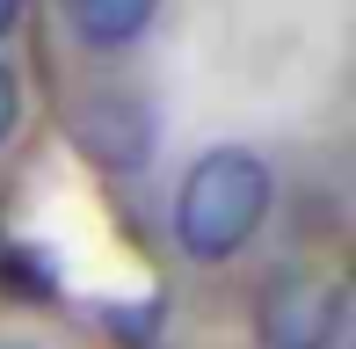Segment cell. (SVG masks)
Segmentation results:
<instances>
[{
    "label": "cell",
    "mask_w": 356,
    "mask_h": 349,
    "mask_svg": "<svg viewBox=\"0 0 356 349\" xmlns=\"http://www.w3.org/2000/svg\"><path fill=\"white\" fill-rule=\"evenodd\" d=\"M80 138H88V153H102L109 168H131L145 153V117L138 102H117V95H102V102H88V117H80Z\"/></svg>",
    "instance_id": "obj_4"
},
{
    "label": "cell",
    "mask_w": 356,
    "mask_h": 349,
    "mask_svg": "<svg viewBox=\"0 0 356 349\" xmlns=\"http://www.w3.org/2000/svg\"><path fill=\"white\" fill-rule=\"evenodd\" d=\"M269 218V168L248 146H211L197 168L182 174L175 197V241L197 262H225L262 233Z\"/></svg>",
    "instance_id": "obj_1"
},
{
    "label": "cell",
    "mask_w": 356,
    "mask_h": 349,
    "mask_svg": "<svg viewBox=\"0 0 356 349\" xmlns=\"http://www.w3.org/2000/svg\"><path fill=\"white\" fill-rule=\"evenodd\" d=\"M15 117H22V88H15V66L0 58V138L15 131Z\"/></svg>",
    "instance_id": "obj_5"
},
{
    "label": "cell",
    "mask_w": 356,
    "mask_h": 349,
    "mask_svg": "<svg viewBox=\"0 0 356 349\" xmlns=\"http://www.w3.org/2000/svg\"><path fill=\"white\" fill-rule=\"evenodd\" d=\"M254 335H262V349H334V335H342V284L284 269L262 291V306H254Z\"/></svg>",
    "instance_id": "obj_2"
},
{
    "label": "cell",
    "mask_w": 356,
    "mask_h": 349,
    "mask_svg": "<svg viewBox=\"0 0 356 349\" xmlns=\"http://www.w3.org/2000/svg\"><path fill=\"white\" fill-rule=\"evenodd\" d=\"M153 8H160V0H58L66 29L80 44H95V51H124L131 37H145Z\"/></svg>",
    "instance_id": "obj_3"
},
{
    "label": "cell",
    "mask_w": 356,
    "mask_h": 349,
    "mask_svg": "<svg viewBox=\"0 0 356 349\" xmlns=\"http://www.w3.org/2000/svg\"><path fill=\"white\" fill-rule=\"evenodd\" d=\"M15 22H22V0H0V37H8Z\"/></svg>",
    "instance_id": "obj_6"
}]
</instances>
